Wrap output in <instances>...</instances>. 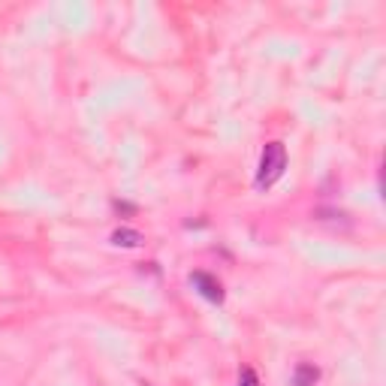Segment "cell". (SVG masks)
<instances>
[{
    "instance_id": "cell-5",
    "label": "cell",
    "mask_w": 386,
    "mask_h": 386,
    "mask_svg": "<svg viewBox=\"0 0 386 386\" xmlns=\"http://www.w3.org/2000/svg\"><path fill=\"white\" fill-rule=\"evenodd\" d=\"M239 386H260V378L253 368H241L239 371Z\"/></svg>"
},
{
    "instance_id": "cell-1",
    "label": "cell",
    "mask_w": 386,
    "mask_h": 386,
    "mask_svg": "<svg viewBox=\"0 0 386 386\" xmlns=\"http://www.w3.org/2000/svg\"><path fill=\"white\" fill-rule=\"evenodd\" d=\"M284 169H287V148L281 145V142H269L266 148H262L260 154V166H257V178H253V185H257V190H269L275 187Z\"/></svg>"
},
{
    "instance_id": "cell-3",
    "label": "cell",
    "mask_w": 386,
    "mask_h": 386,
    "mask_svg": "<svg viewBox=\"0 0 386 386\" xmlns=\"http://www.w3.org/2000/svg\"><path fill=\"white\" fill-rule=\"evenodd\" d=\"M142 241H145V236H142L139 229H130V227H121L112 232V245L115 248H139Z\"/></svg>"
},
{
    "instance_id": "cell-6",
    "label": "cell",
    "mask_w": 386,
    "mask_h": 386,
    "mask_svg": "<svg viewBox=\"0 0 386 386\" xmlns=\"http://www.w3.org/2000/svg\"><path fill=\"white\" fill-rule=\"evenodd\" d=\"M112 208H115L118 215H133V211H136V206H130V202H121V199L112 202Z\"/></svg>"
},
{
    "instance_id": "cell-2",
    "label": "cell",
    "mask_w": 386,
    "mask_h": 386,
    "mask_svg": "<svg viewBox=\"0 0 386 386\" xmlns=\"http://www.w3.org/2000/svg\"><path fill=\"white\" fill-rule=\"evenodd\" d=\"M190 284L197 287L199 296L208 299L211 305H220L223 299H227V293H223V284H220L215 275H208V272H193V275H190Z\"/></svg>"
},
{
    "instance_id": "cell-4",
    "label": "cell",
    "mask_w": 386,
    "mask_h": 386,
    "mask_svg": "<svg viewBox=\"0 0 386 386\" xmlns=\"http://www.w3.org/2000/svg\"><path fill=\"white\" fill-rule=\"evenodd\" d=\"M320 380V368L314 362H299L293 371V386H314Z\"/></svg>"
}]
</instances>
